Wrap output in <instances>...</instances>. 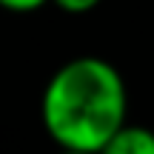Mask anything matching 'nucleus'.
I'll use <instances>...</instances> for the list:
<instances>
[{
  "label": "nucleus",
  "instance_id": "obj_4",
  "mask_svg": "<svg viewBox=\"0 0 154 154\" xmlns=\"http://www.w3.org/2000/svg\"><path fill=\"white\" fill-rule=\"evenodd\" d=\"M49 0H0V6L9 11H34L40 6H46Z\"/></svg>",
  "mask_w": 154,
  "mask_h": 154
},
{
  "label": "nucleus",
  "instance_id": "obj_3",
  "mask_svg": "<svg viewBox=\"0 0 154 154\" xmlns=\"http://www.w3.org/2000/svg\"><path fill=\"white\" fill-rule=\"evenodd\" d=\"M49 3H54L57 9H63L66 14H86V11L97 9L103 0H49Z\"/></svg>",
  "mask_w": 154,
  "mask_h": 154
},
{
  "label": "nucleus",
  "instance_id": "obj_2",
  "mask_svg": "<svg viewBox=\"0 0 154 154\" xmlns=\"http://www.w3.org/2000/svg\"><path fill=\"white\" fill-rule=\"evenodd\" d=\"M97 154H154V131L149 126H137L126 120L97 149Z\"/></svg>",
  "mask_w": 154,
  "mask_h": 154
},
{
  "label": "nucleus",
  "instance_id": "obj_1",
  "mask_svg": "<svg viewBox=\"0 0 154 154\" xmlns=\"http://www.w3.org/2000/svg\"><path fill=\"white\" fill-rule=\"evenodd\" d=\"M128 94L120 72L94 54L72 57L49 77L40 117L60 149L97 151L126 123Z\"/></svg>",
  "mask_w": 154,
  "mask_h": 154
},
{
  "label": "nucleus",
  "instance_id": "obj_5",
  "mask_svg": "<svg viewBox=\"0 0 154 154\" xmlns=\"http://www.w3.org/2000/svg\"><path fill=\"white\" fill-rule=\"evenodd\" d=\"M57 154H97V151H80V149H60Z\"/></svg>",
  "mask_w": 154,
  "mask_h": 154
}]
</instances>
